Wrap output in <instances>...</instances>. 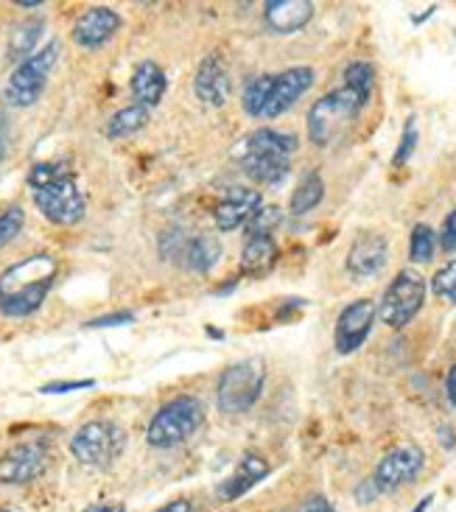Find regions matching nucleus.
<instances>
[{
    "label": "nucleus",
    "instance_id": "obj_38",
    "mask_svg": "<svg viewBox=\"0 0 456 512\" xmlns=\"http://www.w3.org/2000/svg\"><path fill=\"white\" fill-rule=\"evenodd\" d=\"M132 314L129 311H118V314H107V317H96L87 322V328H115V325H126L132 322Z\"/></svg>",
    "mask_w": 456,
    "mask_h": 512
},
{
    "label": "nucleus",
    "instance_id": "obj_19",
    "mask_svg": "<svg viewBox=\"0 0 456 512\" xmlns=\"http://www.w3.org/2000/svg\"><path fill=\"white\" fill-rule=\"evenodd\" d=\"M241 171L258 185H280L289 177V157L269 152H238Z\"/></svg>",
    "mask_w": 456,
    "mask_h": 512
},
{
    "label": "nucleus",
    "instance_id": "obj_11",
    "mask_svg": "<svg viewBox=\"0 0 456 512\" xmlns=\"http://www.w3.org/2000/svg\"><path fill=\"white\" fill-rule=\"evenodd\" d=\"M48 468L45 443H17L0 457V482L3 485H28L40 479Z\"/></svg>",
    "mask_w": 456,
    "mask_h": 512
},
{
    "label": "nucleus",
    "instance_id": "obj_24",
    "mask_svg": "<svg viewBox=\"0 0 456 512\" xmlns=\"http://www.w3.org/2000/svg\"><path fill=\"white\" fill-rule=\"evenodd\" d=\"M322 196H325V182L319 177V171H308L303 180H300V185L294 188V194H291V216H305V213H311V210L322 202Z\"/></svg>",
    "mask_w": 456,
    "mask_h": 512
},
{
    "label": "nucleus",
    "instance_id": "obj_9",
    "mask_svg": "<svg viewBox=\"0 0 456 512\" xmlns=\"http://www.w3.org/2000/svg\"><path fill=\"white\" fill-rule=\"evenodd\" d=\"M375 317H378V305L370 297H361V300L345 305L339 319H336V328H333L336 353H342V356L356 353L373 331Z\"/></svg>",
    "mask_w": 456,
    "mask_h": 512
},
{
    "label": "nucleus",
    "instance_id": "obj_15",
    "mask_svg": "<svg viewBox=\"0 0 456 512\" xmlns=\"http://www.w3.org/2000/svg\"><path fill=\"white\" fill-rule=\"evenodd\" d=\"M314 79H317L314 68H289L283 73H275V87L269 93L263 118H277V115L289 112L311 90Z\"/></svg>",
    "mask_w": 456,
    "mask_h": 512
},
{
    "label": "nucleus",
    "instance_id": "obj_16",
    "mask_svg": "<svg viewBox=\"0 0 456 512\" xmlns=\"http://www.w3.org/2000/svg\"><path fill=\"white\" fill-rule=\"evenodd\" d=\"M269 462L261 457V454H255V451H247L244 457L238 459V465H235L233 476H227L222 485H219V499L222 501H235L241 499L244 493H249L255 485H261L263 479L269 476Z\"/></svg>",
    "mask_w": 456,
    "mask_h": 512
},
{
    "label": "nucleus",
    "instance_id": "obj_34",
    "mask_svg": "<svg viewBox=\"0 0 456 512\" xmlns=\"http://www.w3.org/2000/svg\"><path fill=\"white\" fill-rule=\"evenodd\" d=\"M431 291L448 303H456V261H448L437 275L431 277Z\"/></svg>",
    "mask_w": 456,
    "mask_h": 512
},
{
    "label": "nucleus",
    "instance_id": "obj_30",
    "mask_svg": "<svg viewBox=\"0 0 456 512\" xmlns=\"http://www.w3.org/2000/svg\"><path fill=\"white\" fill-rule=\"evenodd\" d=\"M65 174H70V166L65 160H42V163H34L31 171H28V188L37 191V188L59 180V177H65Z\"/></svg>",
    "mask_w": 456,
    "mask_h": 512
},
{
    "label": "nucleus",
    "instance_id": "obj_36",
    "mask_svg": "<svg viewBox=\"0 0 456 512\" xmlns=\"http://www.w3.org/2000/svg\"><path fill=\"white\" fill-rule=\"evenodd\" d=\"M96 387L93 378H84V381H54V384H45L40 389L42 395H65V392H76V389H90Z\"/></svg>",
    "mask_w": 456,
    "mask_h": 512
},
{
    "label": "nucleus",
    "instance_id": "obj_10",
    "mask_svg": "<svg viewBox=\"0 0 456 512\" xmlns=\"http://www.w3.org/2000/svg\"><path fill=\"white\" fill-rule=\"evenodd\" d=\"M423 462H426V457H423V451L417 445H398L378 462L370 482L378 490V496L381 493H395L403 485L415 482L417 473L423 471Z\"/></svg>",
    "mask_w": 456,
    "mask_h": 512
},
{
    "label": "nucleus",
    "instance_id": "obj_47",
    "mask_svg": "<svg viewBox=\"0 0 456 512\" xmlns=\"http://www.w3.org/2000/svg\"><path fill=\"white\" fill-rule=\"evenodd\" d=\"M0 512H14V510H0Z\"/></svg>",
    "mask_w": 456,
    "mask_h": 512
},
{
    "label": "nucleus",
    "instance_id": "obj_45",
    "mask_svg": "<svg viewBox=\"0 0 456 512\" xmlns=\"http://www.w3.org/2000/svg\"><path fill=\"white\" fill-rule=\"evenodd\" d=\"M431 501H434V496H431V493H429L426 499H420V504H417V507L412 512H426L431 507Z\"/></svg>",
    "mask_w": 456,
    "mask_h": 512
},
{
    "label": "nucleus",
    "instance_id": "obj_1",
    "mask_svg": "<svg viewBox=\"0 0 456 512\" xmlns=\"http://www.w3.org/2000/svg\"><path fill=\"white\" fill-rule=\"evenodd\" d=\"M59 263L51 252H34L0 272V314L23 319L37 314L54 289Z\"/></svg>",
    "mask_w": 456,
    "mask_h": 512
},
{
    "label": "nucleus",
    "instance_id": "obj_12",
    "mask_svg": "<svg viewBox=\"0 0 456 512\" xmlns=\"http://www.w3.org/2000/svg\"><path fill=\"white\" fill-rule=\"evenodd\" d=\"M263 208L261 191L255 188H230L227 194L216 202L213 208V222L222 233L238 230V227H247L252 222V216Z\"/></svg>",
    "mask_w": 456,
    "mask_h": 512
},
{
    "label": "nucleus",
    "instance_id": "obj_18",
    "mask_svg": "<svg viewBox=\"0 0 456 512\" xmlns=\"http://www.w3.org/2000/svg\"><path fill=\"white\" fill-rule=\"evenodd\" d=\"M194 90L196 96L202 98L205 104H210V107L227 104V98H230V76H227L219 56L202 59V65H199L194 76Z\"/></svg>",
    "mask_w": 456,
    "mask_h": 512
},
{
    "label": "nucleus",
    "instance_id": "obj_33",
    "mask_svg": "<svg viewBox=\"0 0 456 512\" xmlns=\"http://www.w3.org/2000/svg\"><path fill=\"white\" fill-rule=\"evenodd\" d=\"M417 138H420V132H417V118L415 115H409V118H406V124H403L401 146H398V152H395V157H392V166L395 168L406 166V160H409L417 149Z\"/></svg>",
    "mask_w": 456,
    "mask_h": 512
},
{
    "label": "nucleus",
    "instance_id": "obj_7",
    "mask_svg": "<svg viewBox=\"0 0 456 512\" xmlns=\"http://www.w3.org/2000/svg\"><path fill=\"white\" fill-rule=\"evenodd\" d=\"M423 303H426V280L415 269H403L384 291L378 317L389 328H406L420 314Z\"/></svg>",
    "mask_w": 456,
    "mask_h": 512
},
{
    "label": "nucleus",
    "instance_id": "obj_3",
    "mask_svg": "<svg viewBox=\"0 0 456 512\" xmlns=\"http://www.w3.org/2000/svg\"><path fill=\"white\" fill-rule=\"evenodd\" d=\"M205 423V406L194 395H177L154 412L146 429V443L152 448H174L191 440Z\"/></svg>",
    "mask_w": 456,
    "mask_h": 512
},
{
    "label": "nucleus",
    "instance_id": "obj_41",
    "mask_svg": "<svg viewBox=\"0 0 456 512\" xmlns=\"http://www.w3.org/2000/svg\"><path fill=\"white\" fill-rule=\"evenodd\" d=\"M84 512H126V507L118 501H104V504H90Z\"/></svg>",
    "mask_w": 456,
    "mask_h": 512
},
{
    "label": "nucleus",
    "instance_id": "obj_29",
    "mask_svg": "<svg viewBox=\"0 0 456 512\" xmlns=\"http://www.w3.org/2000/svg\"><path fill=\"white\" fill-rule=\"evenodd\" d=\"M437 250V233L429 224H415L412 241H409V258L415 263H429Z\"/></svg>",
    "mask_w": 456,
    "mask_h": 512
},
{
    "label": "nucleus",
    "instance_id": "obj_43",
    "mask_svg": "<svg viewBox=\"0 0 456 512\" xmlns=\"http://www.w3.org/2000/svg\"><path fill=\"white\" fill-rule=\"evenodd\" d=\"M6 146H9V121H6V115L0 112V157L6 152Z\"/></svg>",
    "mask_w": 456,
    "mask_h": 512
},
{
    "label": "nucleus",
    "instance_id": "obj_5",
    "mask_svg": "<svg viewBox=\"0 0 456 512\" xmlns=\"http://www.w3.org/2000/svg\"><path fill=\"white\" fill-rule=\"evenodd\" d=\"M56 59H59V42H48L45 48L28 56L26 62H20L3 87L6 104L17 110L37 104V98L45 93V84L51 79V70L56 68Z\"/></svg>",
    "mask_w": 456,
    "mask_h": 512
},
{
    "label": "nucleus",
    "instance_id": "obj_21",
    "mask_svg": "<svg viewBox=\"0 0 456 512\" xmlns=\"http://www.w3.org/2000/svg\"><path fill=\"white\" fill-rule=\"evenodd\" d=\"M277 263V244L272 236H249L241 252V275L261 277Z\"/></svg>",
    "mask_w": 456,
    "mask_h": 512
},
{
    "label": "nucleus",
    "instance_id": "obj_27",
    "mask_svg": "<svg viewBox=\"0 0 456 512\" xmlns=\"http://www.w3.org/2000/svg\"><path fill=\"white\" fill-rule=\"evenodd\" d=\"M272 87H275V73H263V76H255V79L247 84L241 104H244V110H247L252 118H263V110H266V101H269Z\"/></svg>",
    "mask_w": 456,
    "mask_h": 512
},
{
    "label": "nucleus",
    "instance_id": "obj_14",
    "mask_svg": "<svg viewBox=\"0 0 456 512\" xmlns=\"http://www.w3.org/2000/svg\"><path fill=\"white\" fill-rule=\"evenodd\" d=\"M121 14L110 9V6H93L76 20L73 26V42L82 45L87 51H96V48H104L107 42L121 31Z\"/></svg>",
    "mask_w": 456,
    "mask_h": 512
},
{
    "label": "nucleus",
    "instance_id": "obj_46",
    "mask_svg": "<svg viewBox=\"0 0 456 512\" xmlns=\"http://www.w3.org/2000/svg\"><path fill=\"white\" fill-rule=\"evenodd\" d=\"M17 6H20V9H40L42 3L40 0H20Z\"/></svg>",
    "mask_w": 456,
    "mask_h": 512
},
{
    "label": "nucleus",
    "instance_id": "obj_4",
    "mask_svg": "<svg viewBox=\"0 0 456 512\" xmlns=\"http://www.w3.org/2000/svg\"><path fill=\"white\" fill-rule=\"evenodd\" d=\"M124 448L126 431L115 420H90L70 437V454L87 468H110Z\"/></svg>",
    "mask_w": 456,
    "mask_h": 512
},
{
    "label": "nucleus",
    "instance_id": "obj_2",
    "mask_svg": "<svg viewBox=\"0 0 456 512\" xmlns=\"http://www.w3.org/2000/svg\"><path fill=\"white\" fill-rule=\"evenodd\" d=\"M361 110H364V101L347 87L325 93L308 110V138L319 149L333 146L336 140L345 138V132L359 118Z\"/></svg>",
    "mask_w": 456,
    "mask_h": 512
},
{
    "label": "nucleus",
    "instance_id": "obj_25",
    "mask_svg": "<svg viewBox=\"0 0 456 512\" xmlns=\"http://www.w3.org/2000/svg\"><path fill=\"white\" fill-rule=\"evenodd\" d=\"M146 124H149V110L140 107V104H132V107H124V110H118L112 115L110 124H107V138H129V135L140 132Z\"/></svg>",
    "mask_w": 456,
    "mask_h": 512
},
{
    "label": "nucleus",
    "instance_id": "obj_28",
    "mask_svg": "<svg viewBox=\"0 0 456 512\" xmlns=\"http://www.w3.org/2000/svg\"><path fill=\"white\" fill-rule=\"evenodd\" d=\"M345 87L367 104L375 87V68L370 62H350L345 68Z\"/></svg>",
    "mask_w": 456,
    "mask_h": 512
},
{
    "label": "nucleus",
    "instance_id": "obj_17",
    "mask_svg": "<svg viewBox=\"0 0 456 512\" xmlns=\"http://www.w3.org/2000/svg\"><path fill=\"white\" fill-rule=\"evenodd\" d=\"M314 9L311 0H269L263 6V20L275 34H294L311 23Z\"/></svg>",
    "mask_w": 456,
    "mask_h": 512
},
{
    "label": "nucleus",
    "instance_id": "obj_8",
    "mask_svg": "<svg viewBox=\"0 0 456 512\" xmlns=\"http://www.w3.org/2000/svg\"><path fill=\"white\" fill-rule=\"evenodd\" d=\"M31 196H34L37 210L51 224L73 227V224H79L84 219L87 202H84L82 188H79V182L73 177V171L65 174V177H59V180L48 182V185H42L37 191H31Z\"/></svg>",
    "mask_w": 456,
    "mask_h": 512
},
{
    "label": "nucleus",
    "instance_id": "obj_20",
    "mask_svg": "<svg viewBox=\"0 0 456 512\" xmlns=\"http://www.w3.org/2000/svg\"><path fill=\"white\" fill-rule=\"evenodd\" d=\"M168 90V79L163 68L152 62V59H146V62H140L135 73H132V96L138 98L140 107H157L163 96H166Z\"/></svg>",
    "mask_w": 456,
    "mask_h": 512
},
{
    "label": "nucleus",
    "instance_id": "obj_37",
    "mask_svg": "<svg viewBox=\"0 0 456 512\" xmlns=\"http://www.w3.org/2000/svg\"><path fill=\"white\" fill-rule=\"evenodd\" d=\"M440 247L445 252L456 250V208L445 216L443 227H440Z\"/></svg>",
    "mask_w": 456,
    "mask_h": 512
},
{
    "label": "nucleus",
    "instance_id": "obj_23",
    "mask_svg": "<svg viewBox=\"0 0 456 512\" xmlns=\"http://www.w3.org/2000/svg\"><path fill=\"white\" fill-rule=\"evenodd\" d=\"M219 261H222V244H219V238L210 236V233L191 238L188 252H185V266L188 269H194V272H210Z\"/></svg>",
    "mask_w": 456,
    "mask_h": 512
},
{
    "label": "nucleus",
    "instance_id": "obj_39",
    "mask_svg": "<svg viewBox=\"0 0 456 512\" xmlns=\"http://www.w3.org/2000/svg\"><path fill=\"white\" fill-rule=\"evenodd\" d=\"M154 512H194V507H191V501L188 499H177V501H168V504H163V507H157Z\"/></svg>",
    "mask_w": 456,
    "mask_h": 512
},
{
    "label": "nucleus",
    "instance_id": "obj_40",
    "mask_svg": "<svg viewBox=\"0 0 456 512\" xmlns=\"http://www.w3.org/2000/svg\"><path fill=\"white\" fill-rule=\"evenodd\" d=\"M445 395H448L451 406H456V364L448 370V378H445Z\"/></svg>",
    "mask_w": 456,
    "mask_h": 512
},
{
    "label": "nucleus",
    "instance_id": "obj_35",
    "mask_svg": "<svg viewBox=\"0 0 456 512\" xmlns=\"http://www.w3.org/2000/svg\"><path fill=\"white\" fill-rule=\"evenodd\" d=\"M280 208L275 205H269V208H261L255 216H252V222L247 224L249 236H272V227L280 224Z\"/></svg>",
    "mask_w": 456,
    "mask_h": 512
},
{
    "label": "nucleus",
    "instance_id": "obj_44",
    "mask_svg": "<svg viewBox=\"0 0 456 512\" xmlns=\"http://www.w3.org/2000/svg\"><path fill=\"white\" fill-rule=\"evenodd\" d=\"M305 512H336V510H333L331 504H328L325 499H314L308 507H305Z\"/></svg>",
    "mask_w": 456,
    "mask_h": 512
},
{
    "label": "nucleus",
    "instance_id": "obj_32",
    "mask_svg": "<svg viewBox=\"0 0 456 512\" xmlns=\"http://www.w3.org/2000/svg\"><path fill=\"white\" fill-rule=\"evenodd\" d=\"M188 244H191V238L185 236L180 227H171L160 236V252H163L166 261H185Z\"/></svg>",
    "mask_w": 456,
    "mask_h": 512
},
{
    "label": "nucleus",
    "instance_id": "obj_6",
    "mask_svg": "<svg viewBox=\"0 0 456 512\" xmlns=\"http://www.w3.org/2000/svg\"><path fill=\"white\" fill-rule=\"evenodd\" d=\"M263 381H266V367H263L261 359H241L230 364L219 378V387H216L219 409L227 415L249 412L261 398Z\"/></svg>",
    "mask_w": 456,
    "mask_h": 512
},
{
    "label": "nucleus",
    "instance_id": "obj_22",
    "mask_svg": "<svg viewBox=\"0 0 456 512\" xmlns=\"http://www.w3.org/2000/svg\"><path fill=\"white\" fill-rule=\"evenodd\" d=\"M241 152H269L291 157V154L297 152V135L277 132V129H258V132H252V135L241 143Z\"/></svg>",
    "mask_w": 456,
    "mask_h": 512
},
{
    "label": "nucleus",
    "instance_id": "obj_13",
    "mask_svg": "<svg viewBox=\"0 0 456 512\" xmlns=\"http://www.w3.org/2000/svg\"><path fill=\"white\" fill-rule=\"evenodd\" d=\"M389 261V241L387 236L375 233V230H364L356 236L347 252V272L353 277H375Z\"/></svg>",
    "mask_w": 456,
    "mask_h": 512
},
{
    "label": "nucleus",
    "instance_id": "obj_31",
    "mask_svg": "<svg viewBox=\"0 0 456 512\" xmlns=\"http://www.w3.org/2000/svg\"><path fill=\"white\" fill-rule=\"evenodd\" d=\"M23 224H26V210L20 208V205H12V208H6L0 213V250L6 244H12L17 233L23 230Z\"/></svg>",
    "mask_w": 456,
    "mask_h": 512
},
{
    "label": "nucleus",
    "instance_id": "obj_42",
    "mask_svg": "<svg viewBox=\"0 0 456 512\" xmlns=\"http://www.w3.org/2000/svg\"><path fill=\"white\" fill-rule=\"evenodd\" d=\"M356 496H359V499H361V504H370V501H373L375 496H378V490H375L373 482L367 479V482H364V485H361L359 490H356Z\"/></svg>",
    "mask_w": 456,
    "mask_h": 512
},
{
    "label": "nucleus",
    "instance_id": "obj_26",
    "mask_svg": "<svg viewBox=\"0 0 456 512\" xmlns=\"http://www.w3.org/2000/svg\"><path fill=\"white\" fill-rule=\"evenodd\" d=\"M42 20H31V23H23L12 31L9 37V59H20L26 62L28 56L37 51V42L42 37Z\"/></svg>",
    "mask_w": 456,
    "mask_h": 512
}]
</instances>
